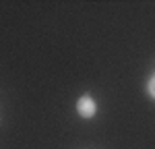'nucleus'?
I'll return each mask as SVG.
<instances>
[{
  "label": "nucleus",
  "mask_w": 155,
  "mask_h": 149,
  "mask_svg": "<svg viewBox=\"0 0 155 149\" xmlns=\"http://www.w3.org/2000/svg\"><path fill=\"white\" fill-rule=\"evenodd\" d=\"M77 110H79V114L83 116V118H91V116H95V101H93V98H89V95H83V98L77 101Z\"/></svg>",
  "instance_id": "f257e3e1"
},
{
  "label": "nucleus",
  "mask_w": 155,
  "mask_h": 149,
  "mask_svg": "<svg viewBox=\"0 0 155 149\" xmlns=\"http://www.w3.org/2000/svg\"><path fill=\"white\" fill-rule=\"evenodd\" d=\"M149 93H151V95L155 98V77L151 79V81H149Z\"/></svg>",
  "instance_id": "f03ea898"
}]
</instances>
